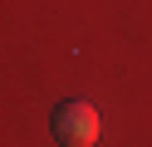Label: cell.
Wrapping results in <instances>:
<instances>
[{"mask_svg":"<svg viewBox=\"0 0 152 147\" xmlns=\"http://www.w3.org/2000/svg\"><path fill=\"white\" fill-rule=\"evenodd\" d=\"M49 127H54V137H59L64 147H93L103 123H98V108H93V103H83V98H64V103L54 108Z\"/></svg>","mask_w":152,"mask_h":147,"instance_id":"obj_1","label":"cell"}]
</instances>
